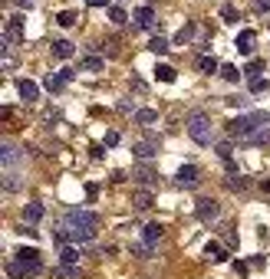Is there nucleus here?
I'll use <instances>...</instances> for the list:
<instances>
[{"mask_svg":"<svg viewBox=\"0 0 270 279\" xmlns=\"http://www.w3.org/2000/svg\"><path fill=\"white\" fill-rule=\"evenodd\" d=\"M43 273V259H40V250L33 247H20L13 253V259L7 263V276L13 279H33Z\"/></svg>","mask_w":270,"mask_h":279,"instance_id":"f257e3e1","label":"nucleus"},{"mask_svg":"<svg viewBox=\"0 0 270 279\" xmlns=\"http://www.w3.org/2000/svg\"><path fill=\"white\" fill-rule=\"evenodd\" d=\"M264 125H270V112H244L240 118H234V122H227V135L231 138H250L257 128H264Z\"/></svg>","mask_w":270,"mask_h":279,"instance_id":"f03ea898","label":"nucleus"},{"mask_svg":"<svg viewBox=\"0 0 270 279\" xmlns=\"http://www.w3.org/2000/svg\"><path fill=\"white\" fill-rule=\"evenodd\" d=\"M188 135L198 145H217L214 141V122L208 118V112H191L188 115Z\"/></svg>","mask_w":270,"mask_h":279,"instance_id":"7ed1b4c3","label":"nucleus"},{"mask_svg":"<svg viewBox=\"0 0 270 279\" xmlns=\"http://www.w3.org/2000/svg\"><path fill=\"white\" fill-rule=\"evenodd\" d=\"M63 227H83V230H96L99 227V217L92 210H83V207H66L63 217H60Z\"/></svg>","mask_w":270,"mask_h":279,"instance_id":"20e7f679","label":"nucleus"},{"mask_svg":"<svg viewBox=\"0 0 270 279\" xmlns=\"http://www.w3.org/2000/svg\"><path fill=\"white\" fill-rule=\"evenodd\" d=\"M195 217L198 220H205V224H211V220L221 217V204H217L214 197H198L195 201Z\"/></svg>","mask_w":270,"mask_h":279,"instance_id":"39448f33","label":"nucleus"},{"mask_svg":"<svg viewBox=\"0 0 270 279\" xmlns=\"http://www.w3.org/2000/svg\"><path fill=\"white\" fill-rule=\"evenodd\" d=\"M158 151H162V145H158V141H149V138H139L135 141V145H132V154H135V161H155V154H158Z\"/></svg>","mask_w":270,"mask_h":279,"instance_id":"423d86ee","label":"nucleus"},{"mask_svg":"<svg viewBox=\"0 0 270 279\" xmlns=\"http://www.w3.org/2000/svg\"><path fill=\"white\" fill-rule=\"evenodd\" d=\"M175 178V187H198V164H181Z\"/></svg>","mask_w":270,"mask_h":279,"instance_id":"0eeeda50","label":"nucleus"},{"mask_svg":"<svg viewBox=\"0 0 270 279\" xmlns=\"http://www.w3.org/2000/svg\"><path fill=\"white\" fill-rule=\"evenodd\" d=\"M73 69H66V66H63V69H60V73H53V76H46V82H43V86L46 89H50V92H60V89H63L66 86V82H73Z\"/></svg>","mask_w":270,"mask_h":279,"instance_id":"6e6552de","label":"nucleus"},{"mask_svg":"<svg viewBox=\"0 0 270 279\" xmlns=\"http://www.w3.org/2000/svg\"><path fill=\"white\" fill-rule=\"evenodd\" d=\"M17 92H20L23 102H36L40 99V86L33 79H17Z\"/></svg>","mask_w":270,"mask_h":279,"instance_id":"1a4fd4ad","label":"nucleus"},{"mask_svg":"<svg viewBox=\"0 0 270 279\" xmlns=\"http://www.w3.org/2000/svg\"><path fill=\"white\" fill-rule=\"evenodd\" d=\"M135 181L145 184V191H151V187L158 184V174H155V168H151V164H139V168H135Z\"/></svg>","mask_w":270,"mask_h":279,"instance_id":"9d476101","label":"nucleus"},{"mask_svg":"<svg viewBox=\"0 0 270 279\" xmlns=\"http://www.w3.org/2000/svg\"><path fill=\"white\" fill-rule=\"evenodd\" d=\"M254 50H257V36H254V30L238 33V53L240 56H254Z\"/></svg>","mask_w":270,"mask_h":279,"instance_id":"9b49d317","label":"nucleus"},{"mask_svg":"<svg viewBox=\"0 0 270 279\" xmlns=\"http://www.w3.org/2000/svg\"><path fill=\"white\" fill-rule=\"evenodd\" d=\"M43 214H46V207L40 204V201H30V204L23 207V224H40V220H43Z\"/></svg>","mask_w":270,"mask_h":279,"instance_id":"f8f14e48","label":"nucleus"},{"mask_svg":"<svg viewBox=\"0 0 270 279\" xmlns=\"http://www.w3.org/2000/svg\"><path fill=\"white\" fill-rule=\"evenodd\" d=\"M195 33H198V23L191 20V23H184L181 30H178V33L172 36V43H175V46H184V43H191V40H195Z\"/></svg>","mask_w":270,"mask_h":279,"instance_id":"ddd939ff","label":"nucleus"},{"mask_svg":"<svg viewBox=\"0 0 270 279\" xmlns=\"http://www.w3.org/2000/svg\"><path fill=\"white\" fill-rule=\"evenodd\" d=\"M132 20L139 23V26H155V7H149V3H145V7H139V10L132 13Z\"/></svg>","mask_w":270,"mask_h":279,"instance_id":"4468645a","label":"nucleus"},{"mask_svg":"<svg viewBox=\"0 0 270 279\" xmlns=\"http://www.w3.org/2000/svg\"><path fill=\"white\" fill-rule=\"evenodd\" d=\"M244 145H250V148H267L270 145V125H264V128H257L250 138H244Z\"/></svg>","mask_w":270,"mask_h":279,"instance_id":"2eb2a0df","label":"nucleus"},{"mask_svg":"<svg viewBox=\"0 0 270 279\" xmlns=\"http://www.w3.org/2000/svg\"><path fill=\"white\" fill-rule=\"evenodd\" d=\"M151 204H155V194L151 191H142L139 187V191L132 194V207H135V210H149Z\"/></svg>","mask_w":270,"mask_h":279,"instance_id":"dca6fc26","label":"nucleus"},{"mask_svg":"<svg viewBox=\"0 0 270 279\" xmlns=\"http://www.w3.org/2000/svg\"><path fill=\"white\" fill-rule=\"evenodd\" d=\"M155 79H158V82H175V79H178V69L168 66V63H158L155 66Z\"/></svg>","mask_w":270,"mask_h":279,"instance_id":"f3484780","label":"nucleus"},{"mask_svg":"<svg viewBox=\"0 0 270 279\" xmlns=\"http://www.w3.org/2000/svg\"><path fill=\"white\" fill-rule=\"evenodd\" d=\"M7 36H10L13 43H20V36H23V17L20 13H13L10 23H7Z\"/></svg>","mask_w":270,"mask_h":279,"instance_id":"a211bd4d","label":"nucleus"},{"mask_svg":"<svg viewBox=\"0 0 270 279\" xmlns=\"http://www.w3.org/2000/svg\"><path fill=\"white\" fill-rule=\"evenodd\" d=\"M76 263H79V250L69 247V243L60 247V266H76Z\"/></svg>","mask_w":270,"mask_h":279,"instance_id":"6ab92c4d","label":"nucleus"},{"mask_svg":"<svg viewBox=\"0 0 270 279\" xmlns=\"http://www.w3.org/2000/svg\"><path fill=\"white\" fill-rule=\"evenodd\" d=\"M73 53H76V43H69V40H56L53 43V56L56 59H69Z\"/></svg>","mask_w":270,"mask_h":279,"instance_id":"aec40b11","label":"nucleus"},{"mask_svg":"<svg viewBox=\"0 0 270 279\" xmlns=\"http://www.w3.org/2000/svg\"><path fill=\"white\" fill-rule=\"evenodd\" d=\"M155 122H158L155 108H135V125H155Z\"/></svg>","mask_w":270,"mask_h":279,"instance_id":"412c9836","label":"nucleus"},{"mask_svg":"<svg viewBox=\"0 0 270 279\" xmlns=\"http://www.w3.org/2000/svg\"><path fill=\"white\" fill-rule=\"evenodd\" d=\"M224 184H227V191H247V187H250V178H238V174H227V178H224Z\"/></svg>","mask_w":270,"mask_h":279,"instance_id":"4be33fe9","label":"nucleus"},{"mask_svg":"<svg viewBox=\"0 0 270 279\" xmlns=\"http://www.w3.org/2000/svg\"><path fill=\"white\" fill-rule=\"evenodd\" d=\"M198 73H205V76H211V73H221V66H217V59L214 56H201V59H198Z\"/></svg>","mask_w":270,"mask_h":279,"instance_id":"5701e85b","label":"nucleus"},{"mask_svg":"<svg viewBox=\"0 0 270 279\" xmlns=\"http://www.w3.org/2000/svg\"><path fill=\"white\" fill-rule=\"evenodd\" d=\"M162 236V224H145L142 227V243H155Z\"/></svg>","mask_w":270,"mask_h":279,"instance_id":"b1692460","label":"nucleus"},{"mask_svg":"<svg viewBox=\"0 0 270 279\" xmlns=\"http://www.w3.org/2000/svg\"><path fill=\"white\" fill-rule=\"evenodd\" d=\"M53 279H83V269L79 266H60V269H53Z\"/></svg>","mask_w":270,"mask_h":279,"instance_id":"393cba45","label":"nucleus"},{"mask_svg":"<svg viewBox=\"0 0 270 279\" xmlns=\"http://www.w3.org/2000/svg\"><path fill=\"white\" fill-rule=\"evenodd\" d=\"M20 174L17 171H3V194H10V191H20Z\"/></svg>","mask_w":270,"mask_h":279,"instance_id":"a878e982","label":"nucleus"},{"mask_svg":"<svg viewBox=\"0 0 270 279\" xmlns=\"http://www.w3.org/2000/svg\"><path fill=\"white\" fill-rule=\"evenodd\" d=\"M205 253H208V259H214V263H224V259H227V250L221 247V243H208Z\"/></svg>","mask_w":270,"mask_h":279,"instance_id":"bb28decb","label":"nucleus"},{"mask_svg":"<svg viewBox=\"0 0 270 279\" xmlns=\"http://www.w3.org/2000/svg\"><path fill=\"white\" fill-rule=\"evenodd\" d=\"M172 46H175L172 40H165V36H155V40L149 43V50H151V53H158V56H162V53H168Z\"/></svg>","mask_w":270,"mask_h":279,"instance_id":"cd10ccee","label":"nucleus"},{"mask_svg":"<svg viewBox=\"0 0 270 279\" xmlns=\"http://www.w3.org/2000/svg\"><path fill=\"white\" fill-rule=\"evenodd\" d=\"M221 17H224V23H231V26L240 20V13H238V7H234V3H221Z\"/></svg>","mask_w":270,"mask_h":279,"instance_id":"c85d7f7f","label":"nucleus"},{"mask_svg":"<svg viewBox=\"0 0 270 279\" xmlns=\"http://www.w3.org/2000/svg\"><path fill=\"white\" fill-rule=\"evenodd\" d=\"M132 253L139 259H151L155 256V247H151V243H132Z\"/></svg>","mask_w":270,"mask_h":279,"instance_id":"c756f323","label":"nucleus"},{"mask_svg":"<svg viewBox=\"0 0 270 279\" xmlns=\"http://www.w3.org/2000/svg\"><path fill=\"white\" fill-rule=\"evenodd\" d=\"M221 79H224V82H238L240 69H238V66H231V63H224V66H221Z\"/></svg>","mask_w":270,"mask_h":279,"instance_id":"7c9ffc66","label":"nucleus"},{"mask_svg":"<svg viewBox=\"0 0 270 279\" xmlns=\"http://www.w3.org/2000/svg\"><path fill=\"white\" fill-rule=\"evenodd\" d=\"M102 66H106V63H102V59H99L96 53H89L86 59H83V69H86V73H99Z\"/></svg>","mask_w":270,"mask_h":279,"instance_id":"2f4dec72","label":"nucleus"},{"mask_svg":"<svg viewBox=\"0 0 270 279\" xmlns=\"http://www.w3.org/2000/svg\"><path fill=\"white\" fill-rule=\"evenodd\" d=\"M260 73H264V59H254V63L244 69V76H247V82H254V79H260Z\"/></svg>","mask_w":270,"mask_h":279,"instance_id":"473e14b6","label":"nucleus"},{"mask_svg":"<svg viewBox=\"0 0 270 279\" xmlns=\"http://www.w3.org/2000/svg\"><path fill=\"white\" fill-rule=\"evenodd\" d=\"M10 164H17V148H13L10 141H3V171H7Z\"/></svg>","mask_w":270,"mask_h":279,"instance_id":"72a5a7b5","label":"nucleus"},{"mask_svg":"<svg viewBox=\"0 0 270 279\" xmlns=\"http://www.w3.org/2000/svg\"><path fill=\"white\" fill-rule=\"evenodd\" d=\"M56 23H60L63 30H66V26H73V23H76V10H60V13H56Z\"/></svg>","mask_w":270,"mask_h":279,"instance_id":"f704fd0d","label":"nucleus"},{"mask_svg":"<svg viewBox=\"0 0 270 279\" xmlns=\"http://www.w3.org/2000/svg\"><path fill=\"white\" fill-rule=\"evenodd\" d=\"M109 20L116 23V26H125V20H129V17H125V10H122V7H109Z\"/></svg>","mask_w":270,"mask_h":279,"instance_id":"c9c22d12","label":"nucleus"},{"mask_svg":"<svg viewBox=\"0 0 270 279\" xmlns=\"http://www.w3.org/2000/svg\"><path fill=\"white\" fill-rule=\"evenodd\" d=\"M224 102H227V105H234V108H250V99L247 96H227Z\"/></svg>","mask_w":270,"mask_h":279,"instance_id":"e433bc0d","label":"nucleus"},{"mask_svg":"<svg viewBox=\"0 0 270 279\" xmlns=\"http://www.w3.org/2000/svg\"><path fill=\"white\" fill-rule=\"evenodd\" d=\"M231 151H234V148H231L227 141H217V145H214V154H217V158H224V161H231Z\"/></svg>","mask_w":270,"mask_h":279,"instance_id":"4c0bfd02","label":"nucleus"},{"mask_svg":"<svg viewBox=\"0 0 270 279\" xmlns=\"http://www.w3.org/2000/svg\"><path fill=\"white\" fill-rule=\"evenodd\" d=\"M119 141H122V135H119L116 128H112V131H106V141H102V145H106V148H116Z\"/></svg>","mask_w":270,"mask_h":279,"instance_id":"58836bf2","label":"nucleus"},{"mask_svg":"<svg viewBox=\"0 0 270 279\" xmlns=\"http://www.w3.org/2000/svg\"><path fill=\"white\" fill-rule=\"evenodd\" d=\"M102 154H106V145H89V158L92 161H102Z\"/></svg>","mask_w":270,"mask_h":279,"instance_id":"ea45409f","label":"nucleus"},{"mask_svg":"<svg viewBox=\"0 0 270 279\" xmlns=\"http://www.w3.org/2000/svg\"><path fill=\"white\" fill-rule=\"evenodd\" d=\"M267 89H270L267 79H254V82H250V92H254V96H257V92H267Z\"/></svg>","mask_w":270,"mask_h":279,"instance_id":"a19ab883","label":"nucleus"},{"mask_svg":"<svg viewBox=\"0 0 270 279\" xmlns=\"http://www.w3.org/2000/svg\"><path fill=\"white\" fill-rule=\"evenodd\" d=\"M17 233H23V236H36L40 230H36L33 224H20V227H17Z\"/></svg>","mask_w":270,"mask_h":279,"instance_id":"79ce46f5","label":"nucleus"},{"mask_svg":"<svg viewBox=\"0 0 270 279\" xmlns=\"http://www.w3.org/2000/svg\"><path fill=\"white\" fill-rule=\"evenodd\" d=\"M224 243H227V250H238V233H234V230H227V233H224Z\"/></svg>","mask_w":270,"mask_h":279,"instance_id":"37998d69","label":"nucleus"},{"mask_svg":"<svg viewBox=\"0 0 270 279\" xmlns=\"http://www.w3.org/2000/svg\"><path fill=\"white\" fill-rule=\"evenodd\" d=\"M122 181H125V171H119V168L109 174V184H122Z\"/></svg>","mask_w":270,"mask_h":279,"instance_id":"c03bdc74","label":"nucleus"},{"mask_svg":"<svg viewBox=\"0 0 270 279\" xmlns=\"http://www.w3.org/2000/svg\"><path fill=\"white\" fill-rule=\"evenodd\" d=\"M132 89H135V92H142V96H145V92H149V86H145V82H142V79H132Z\"/></svg>","mask_w":270,"mask_h":279,"instance_id":"a18cd8bd","label":"nucleus"},{"mask_svg":"<svg viewBox=\"0 0 270 279\" xmlns=\"http://www.w3.org/2000/svg\"><path fill=\"white\" fill-rule=\"evenodd\" d=\"M254 7H257L260 13H267L270 10V0H254Z\"/></svg>","mask_w":270,"mask_h":279,"instance_id":"49530a36","label":"nucleus"},{"mask_svg":"<svg viewBox=\"0 0 270 279\" xmlns=\"http://www.w3.org/2000/svg\"><path fill=\"white\" fill-rule=\"evenodd\" d=\"M96 194H99V184H86V197H89V201H92Z\"/></svg>","mask_w":270,"mask_h":279,"instance_id":"de8ad7c7","label":"nucleus"},{"mask_svg":"<svg viewBox=\"0 0 270 279\" xmlns=\"http://www.w3.org/2000/svg\"><path fill=\"white\" fill-rule=\"evenodd\" d=\"M234 273H247V263L244 259H234Z\"/></svg>","mask_w":270,"mask_h":279,"instance_id":"09e8293b","label":"nucleus"},{"mask_svg":"<svg viewBox=\"0 0 270 279\" xmlns=\"http://www.w3.org/2000/svg\"><path fill=\"white\" fill-rule=\"evenodd\" d=\"M260 191H264V194H270V178H264V181H260Z\"/></svg>","mask_w":270,"mask_h":279,"instance_id":"8fccbe9b","label":"nucleus"},{"mask_svg":"<svg viewBox=\"0 0 270 279\" xmlns=\"http://www.w3.org/2000/svg\"><path fill=\"white\" fill-rule=\"evenodd\" d=\"M86 3H89V7H106L109 0H86Z\"/></svg>","mask_w":270,"mask_h":279,"instance_id":"3c124183","label":"nucleus"},{"mask_svg":"<svg viewBox=\"0 0 270 279\" xmlns=\"http://www.w3.org/2000/svg\"><path fill=\"white\" fill-rule=\"evenodd\" d=\"M17 3H20V7H33V3H36V0H17Z\"/></svg>","mask_w":270,"mask_h":279,"instance_id":"603ef678","label":"nucleus"}]
</instances>
